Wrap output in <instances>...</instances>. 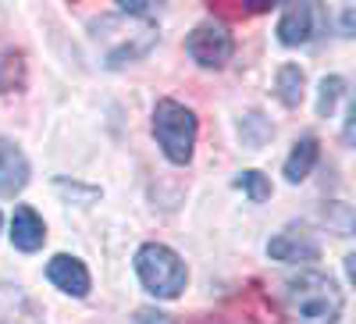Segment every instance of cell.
Listing matches in <instances>:
<instances>
[{"label":"cell","mask_w":356,"mask_h":324,"mask_svg":"<svg viewBox=\"0 0 356 324\" xmlns=\"http://www.w3.org/2000/svg\"><path fill=\"white\" fill-rule=\"evenodd\" d=\"M342 303V289L321 271H303L285 282V307L296 324H335Z\"/></svg>","instance_id":"obj_1"},{"label":"cell","mask_w":356,"mask_h":324,"mask_svg":"<svg viewBox=\"0 0 356 324\" xmlns=\"http://www.w3.org/2000/svg\"><path fill=\"white\" fill-rule=\"evenodd\" d=\"M136 271H139V282L146 285V292L157 296V300L182 296V289L189 282L186 260L178 257L171 246H164V243H146L136 253Z\"/></svg>","instance_id":"obj_2"},{"label":"cell","mask_w":356,"mask_h":324,"mask_svg":"<svg viewBox=\"0 0 356 324\" xmlns=\"http://www.w3.org/2000/svg\"><path fill=\"white\" fill-rule=\"evenodd\" d=\"M154 136L171 164H189L196 146V114L178 100H157L154 107Z\"/></svg>","instance_id":"obj_3"},{"label":"cell","mask_w":356,"mask_h":324,"mask_svg":"<svg viewBox=\"0 0 356 324\" xmlns=\"http://www.w3.org/2000/svg\"><path fill=\"white\" fill-rule=\"evenodd\" d=\"M186 50L196 65L203 68H221L228 57H232V36L225 33L221 25H196L189 40H186Z\"/></svg>","instance_id":"obj_4"},{"label":"cell","mask_w":356,"mask_h":324,"mask_svg":"<svg viewBox=\"0 0 356 324\" xmlns=\"http://www.w3.org/2000/svg\"><path fill=\"white\" fill-rule=\"evenodd\" d=\"M29 182V161L11 139L0 136V196H18Z\"/></svg>","instance_id":"obj_5"},{"label":"cell","mask_w":356,"mask_h":324,"mask_svg":"<svg viewBox=\"0 0 356 324\" xmlns=\"http://www.w3.org/2000/svg\"><path fill=\"white\" fill-rule=\"evenodd\" d=\"M47 278L61 292H68V296H86L89 292V271L82 268V260H75L68 253H57L47 264Z\"/></svg>","instance_id":"obj_6"},{"label":"cell","mask_w":356,"mask_h":324,"mask_svg":"<svg viewBox=\"0 0 356 324\" xmlns=\"http://www.w3.org/2000/svg\"><path fill=\"white\" fill-rule=\"evenodd\" d=\"M314 22H317V8H310V4H292V8H285L282 18H278V40H282L285 47L307 43V40L314 36Z\"/></svg>","instance_id":"obj_7"},{"label":"cell","mask_w":356,"mask_h":324,"mask_svg":"<svg viewBox=\"0 0 356 324\" xmlns=\"http://www.w3.org/2000/svg\"><path fill=\"white\" fill-rule=\"evenodd\" d=\"M267 253L282 264H303V260H317L321 246L310 239L307 232H282L267 243Z\"/></svg>","instance_id":"obj_8"},{"label":"cell","mask_w":356,"mask_h":324,"mask_svg":"<svg viewBox=\"0 0 356 324\" xmlns=\"http://www.w3.org/2000/svg\"><path fill=\"white\" fill-rule=\"evenodd\" d=\"M11 243L22 253H36L47 243V225H43V218L33 207H18L15 211V218H11Z\"/></svg>","instance_id":"obj_9"},{"label":"cell","mask_w":356,"mask_h":324,"mask_svg":"<svg viewBox=\"0 0 356 324\" xmlns=\"http://www.w3.org/2000/svg\"><path fill=\"white\" fill-rule=\"evenodd\" d=\"M317 154H321L317 139H314V136H303L300 143L292 146V154H289V161H285V179H289L292 186L303 182L307 175L314 171V164H317Z\"/></svg>","instance_id":"obj_10"},{"label":"cell","mask_w":356,"mask_h":324,"mask_svg":"<svg viewBox=\"0 0 356 324\" xmlns=\"http://www.w3.org/2000/svg\"><path fill=\"white\" fill-rule=\"evenodd\" d=\"M303 68L300 65H282L278 68V97L285 107H300L303 104Z\"/></svg>","instance_id":"obj_11"},{"label":"cell","mask_w":356,"mask_h":324,"mask_svg":"<svg viewBox=\"0 0 356 324\" xmlns=\"http://www.w3.org/2000/svg\"><path fill=\"white\" fill-rule=\"evenodd\" d=\"M271 122H264V114H246L243 118V125H239V136H243V143L250 146V150H260V146L271 139Z\"/></svg>","instance_id":"obj_12"},{"label":"cell","mask_w":356,"mask_h":324,"mask_svg":"<svg viewBox=\"0 0 356 324\" xmlns=\"http://www.w3.org/2000/svg\"><path fill=\"white\" fill-rule=\"evenodd\" d=\"M342 93H346V82H342L339 75L324 79V82H321V97H317V114H321V118H328V114L335 111V104H339Z\"/></svg>","instance_id":"obj_13"},{"label":"cell","mask_w":356,"mask_h":324,"mask_svg":"<svg viewBox=\"0 0 356 324\" xmlns=\"http://www.w3.org/2000/svg\"><path fill=\"white\" fill-rule=\"evenodd\" d=\"M235 186H239V189H243L253 203H264L267 196H271V182H267L260 171H243L239 179H235Z\"/></svg>","instance_id":"obj_14"},{"label":"cell","mask_w":356,"mask_h":324,"mask_svg":"<svg viewBox=\"0 0 356 324\" xmlns=\"http://www.w3.org/2000/svg\"><path fill=\"white\" fill-rule=\"evenodd\" d=\"M125 15H150V0H122Z\"/></svg>","instance_id":"obj_15"},{"label":"cell","mask_w":356,"mask_h":324,"mask_svg":"<svg viewBox=\"0 0 356 324\" xmlns=\"http://www.w3.org/2000/svg\"><path fill=\"white\" fill-rule=\"evenodd\" d=\"M139 324H171L164 314H154V310H139V317H136Z\"/></svg>","instance_id":"obj_16"},{"label":"cell","mask_w":356,"mask_h":324,"mask_svg":"<svg viewBox=\"0 0 356 324\" xmlns=\"http://www.w3.org/2000/svg\"><path fill=\"white\" fill-rule=\"evenodd\" d=\"M342 29H346V36H353V8H346V15H342Z\"/></svg>","instance_id":"obj_17"}]
</instances>
